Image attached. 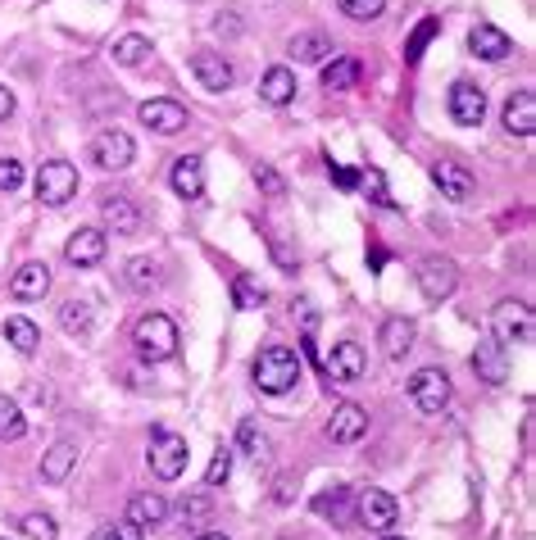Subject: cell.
<instances>
[{"mask_svg":"<svg viewBox=\"0 0 536 540\" xmlns=\"http://www.w3.org/2000/svg\"><path fill=\"white\" fill-rule=\"evenodd\" d=\"M505 132L518 141H527L536 132V96L532 91H514L505 105Z\"/></svg>","mask_w":536,"mask_h":540,"instance_id":"cell-20","label":"cell"},{"mask_svg":"<svg viewBox=\"0 0 536 540\" xmlns=\"http://www.w3.org/2000/svg\"><path fill=\"white\" fill-rule=\"evenodd\" d=\"M187 459H191V450L182 436L164 432V427L150 436V472H155L159 482H178L182 472H187Z\"/></svg>","mask_w":536,"mask_h":540,"instance_id":"cell-4","label":"cell"},{"mask_svg":"<svg viewBox=\"0 0 536 540\" xmlns=\"http://www.w3.org/2000/svg\"><path fill=\"white\" fill-rule=\"evenodd\" d=\"M255 182H259V191H264V196H273V200L287 196V182H282V173L273 164H255Z\"/></svg>","mask_w":536,"mask_h":540,"instance_id":"cell-41","label":"cell"},{"mask_svg":"<svg viewBox=\"0 0 536 540\" xmlns=\"http://www.w3.org/2000/svg\"><path fill=\"white\" fill-rule=\"evenodd\" d=\"M250 377L264 395H287L300 382V354L287 350V345H264L250 364Z\"/></svg>","mask_w":536,"mask_h":540,"instance_id":"cell-1","label":"cell"},{"mask_svg":"<svg viewBox=\"0 0 536 540\" xmlns=\"http://www.w3.org/2000/svg\"><path fill=\"white\" fill-rule=\"evenodd\" d=\"M355 82H359V59H350V55L332 59L328 69H323V91H350Z\"/></svg>","mask_w":536,"mask_h":540,"instance_id":"cell-29","label":"cell"},{"mask_svg":"<svg viewBox=\"0 0 536 540\" xmlns=\"http://www.w3.org/2000/svg\"><path fill=\"white\" fill-rule=\"evenodd\" d=\"M450 118H455L459 128H482V118H487V91L473 87V82H455L450 87Z\"/></svg>","mask_w":536,"mask_h":540,"instance_id":"cell-9","label":"cell"},{"mask_svg":"<svg viewBox=\"0 0 536 540\" xmlns=\"http://www.w3.org/2000/svg\"><path fill=\"white\" fill-rule=\"evenodd\" d=\"M409 400L423 413H441L450 404V377L441 373V368H418V373L409 377Z\"/></svg>","mask_w":536,"mask_h":540,"instance_id":"cell-8","label":"cell"},{"mask_svg":"<svg viewBox=\"0 0 536 540\" xmlns=\"http://www.w3.org/2000/svg\"><path fill=\"white\" fill-rule=\"evenodd\" d=\"M128 286L132 291H155L159 286V268H155V259H146V255H137V259H128Z\"/></svg>","mask_w":536,"mask_h":540,"instance_id":"cell-33","label":"cell"},{"mask_svg":"<svg viewBox=\"0 0 536 540\" xmlns=\"http://www.w3.org/2000/svg\"><path fill=\"white\" fill-rule=\"evenodd\" d=\"M359 182H364V191L373 196V205H382V209L396 205V200H391V191H387V177H382L378 168H364V173H359Z\"/></svg>","mask_w":536,"mask_h":540,"instance_id":"cell-39","label":"cell"},{"mask_svg":"<svg viewBox=\"0 0 536 540\" xmlns=\"http://www.w3.org/2000/svg\"><path fill=\"white\" fill-rule=\"evenodd\" d=\"M323 373H328L332 382H359V377H364V350H359L355 341L332 345V354L323 359Z\"/></svg>","mask_w":536,"mask_h":540,"instance_id":"cell-15","label":"cell"},{"mask_svg":"<svg viewBox=\"0 0 536 540\" xmlns=\"http://www.w3.org/2000/svg\"><path fill=\"white\" fill-rule=\"evenodd\" d=\"M364 432H368V413L359 409V404H337V413H332V423H328L332 441H337V445H355Z\"/></svg>","mask_w":536,"mask_h":540,"instance_id":"cell-22","label":"cell"},{"mask_svg":"<svg viewBox=\"0 0 536 540\" xmlns=\"http://www.w3.org/2000/svg\"><path fill=\"white\" fill-rule=\"evenodd\" d=\"M23 536L28 540H60V527H55L50 513H28V518H23Z\"/></svg>","mask_w":536,"mask_h":540,"instance_id":"cell-36","label":"cell"},{"mask_svg":"<svg viewBox=\"0 0 536 540\" xmlns=\"http://www.w3.org/2000/svg\"><path fill=\"white\" fill-rule=\"evenodd\" d=\"M259 96H264V105H287L291 96H296V73L291 69H268L264 82H259Z\"/></svg>","mask_w":536,"mask_h":540,"instance_id":"cell-26","label":"cell"},{"mask_svg":"<svg viewBox=\"0 0 536 540\" xmlns=\"http://www.w3.org/2000/svg\"><path fill=\"white\" fill-rule=\"evenodd\" d=\"M491 341L496 345H527L532 341V309L523 300H500L491 309Z\"/></svg>","mask_w":536,"mask_h":540,"instance_id":"cell-3","label":"cell"},{"mask_svg":"<svg viewBox=\"0 0 536 540\" xmlns=\"http://www.w3.org/2000/svg\"><path fill=\"white\" fill-rule=\"evenodd\" d=\"M10 291L14 300H41L50 291V268L46 264H23L19 273L10 277Z\"/></svg>","mask_w":536,"mask_h":540,"instance_id":"cell-25","label":"cell"},{"mask_svg":"<svg viewBox=\"0 0 536 540\" xmlns=\"http://www.w3.org/2000/svg\"><path fill=\"white\" fill-rule=\"evenodd\" d=\"M105 246H110V236L100 232V227H78V232L64 241V259L73 268H96L105 259Z\"/></svg>","mask_w":536,"mask_h":540,"instance_id":"cell-10","label":"cell"},{"mask_svg":"<svg viewBox=\"0 0 536 540\" xmlns=\"http://www.w3.org/2000/svg\"><path fill=\"white\" fill-rule=\"evenodd\" d=\"M432 182H437V187H441V196H446V200H455V205H464V200H473V191H477L473 173H468L464 164H455V159H437V164H432Z\"/></svg>","mask_w":536,"mask_h":540,"instance_id":"cell-12","label":"cell"},{"mask_svg":"<svg viewBox=\"0 0 536 540\" xmlns=\"http://www.w3.org/2000/svg\"><path fill=\"white\" fill-rule=\"evenodd\" d=\"M232 295H237V309H259L264 305V291H259L250 277H237V282H232Z\"/></svg>","mask_w":536,"mask_h":540,"instance_id":"cell-43","label":"cell"},{"mask_svg":"<svg viewBox=\"0 0 536 540\" xmlns=\"http://www.w3.org/2000/svg\"><path fill=\"white\" fill-rule=\"evenodd\" d=\"M459 286V268L455 259H441V255H427L423 264H418V291H423V300H432V305H441V300H450Z\"/></svg>","mask_w":536,"mask_h":540,"instance_id":"cell-6","label":"cell"},{"mask_svg":"<svg viewBox=\"0 0 536 540\" xmlns=\"http://www.w3.org/2000/svg\"><path fill=\"white\" fill-rule=\"evenodd\" d=\"M437 32H441V19H423V23H418V28H414V37H409V46H405V59H409V64H418V55H423V46H427V41H432V37H437Z\"/></svg>","mask_w":536,"mask_h":540,"instance_id":"cell-38","label":"cell"},{"mask_svg":"<svg viewBox=\"0 0 536 540\" xmlns=\"http://www.w3.org/2000/svg\"><path fill=\"white\" fill-rule=\"evenodd\" d=\"M132 159H137V146H132L128 132H119V128L96 132V141H91V164L96 168H105V173H123Z\"/></svg>","mask_w":536,"mask_h":540,"instance_id":"cell-7","label":"cell"},{"mask_svg":"<svg viewBox=\"0 0 536 540\" xmlns=\"http://www.w3.org/2000/svg\"><path fill=\"white\" fill-rule=\"evenodd\" d=\"M196 540H228V536H223V531H200Z\"/></svg>","mask_w":536,"mask_h":540,"instance_id":"cell-47","label":"cell"},{"mask_svg":"<svg viewBox=\"0 0 536 540\" xmlns=\"http://www.w3.org/2000/svg\"><path fill=\"white\" fill-rule=\"evenodd\" d=\"M228 477H232V450L219 445V454H214V463H209V472H205V486L219 491V486H228Z\"/></svg>","mask_w":536,"mask_h":540,"instance_id":"cell-37","label":"cell"},{"mask_svg":"<svg viewBox=\"0 0 536 540\" xmlns=\"http://www.w3.org/2000/svg\"><path fill=\"white\" fill-rule=\"evenodd\" d=\"M291 55H296V64H323L332 55V41L323 32H296L291 37Z\"/></svg>","mask_w":536,"mask_h":540,"instance_id":"cell-27","label":"cell"},{"mask_svg":"<svg viewBox=\"0 0 536 540\" xmlns=\"http://www.w3.org/2000/svg\"><path fill=\"white\" fill-rule=\"evenodd\" d=\"M473 373H477V382L505 386V382H509V354H505V345H496V341H482V345H477Z\"/></svg>","mask_w":536,"mask_h":540,"instance_id":"cell-16","label":"cell"},{"mask_svg":"<svg viewBox=\"0 0 536 540\" xmlns=\"http://www.w3.org/2000/svg\"><path fill=\"white\" fill-rule=\"evenodd\" d=\"M328 173H332V182H337L341 191H355V187H359V173H355V168H341V164H332Z\"/></svg>","mask_w":536,"mask_h":540,"instance_id":"cell-45","label":"cell"},{"mask_svg":"<svg viewBox=\"0 0 536 540\" xmlns=\"http://www.w3.org/2000/svg\"><path fill=\"white\" fill-rule=\"evenodd\" d=\"M337 5H341V14L355 19V23H373V19H382V10H387V0H337Z\"/></svg>","mask_w":536,"mask_h":540,"instance_id":"cell-35","label":"cell"},{"mask_svg":"<svg viewBox=\"0 0 536 540\" xmlns=\"http://www.w3.org/2000/svg\"><path fill=\"white\" fill-rule=\"evenodd\" d=\"M314 513L332 518L337 527H350V518H355V513H350V491H346V486H337L332 495H318V500H314Z\"/></svg>","mask_w":536,"mask_h":540,"instance_id":"cell-30","label":"cell"},{"mask_svg":"<svg viewBox=\"0 0 536 540\" xmlns=\"http://www.w3.org/2000/svg\"><path fill=\"white\" fill-rule=\"evenodd\" d=\"M468 50H473L477 59H491V64H496V59L514 55V41H509L496 23H473V32H468Z\"/></svg>","mask_w":536,"mask_h":540,"instance_id":"cell-17","label":"cell"},{"mask_svg":"<svg viewBox=\"0 0 536 540\" xmlns=\"http://www.w3.org/2000/svg\"><path fill=\"white\" fill-rule=\"evenodd\" d=\"M91 323H96V318H91V305L87 300H64V309H60V327L69 336H91Z\"/></svg>","mask_w":536,"mask_h":540,"instance_id":"cell-31","label":"cell"},{"mask_svg":"<svg viewBox=\"0 0 536 540\" xmlns=\"http://www.w3.org/2000/svg\"><path fill=\"white\" fill-rule=\"evenodd\" d=\"M73 463H78V441H55L46 454H41V482H64L73 472Z\"/></svg>","mask_w":536,"mask_h":540,"instance_id":"cell-24","label":"cell"},{"mask_svg":"<svg viewBox=\"0 0 536 540\" xmlns=\"http://www.w3.org/2000/svg\"><path fill=\"white\" fill-rule=\"evenodd\" d=\"M209 513H214V495H187V500L178 504V518L187 522H200V518H209Z\"/></svg>","mask_w":536,"mask_h":540,"instance_id":"cell-40","label":"cell"},{"mask_svg":"<svg viewBox=\"0 0 536 540\" xmlns=\"http://www.w3.org/2000/svg\"><path fill=\"white\" fill-rule=\"evenodd\" d=\"M78 196V168L64 164V159H50V164H41L37 173V200L50 209L69 205V200Z\"/></svg>","mask_w":536,"mask_h":540,"instance_id":"cell-5","label":"cell"},{"mask_svg":"<svg viewBox=\"0 0 536 540\" xmlns=\"http://www.w3.org/2000/svg\"><path fill=\"white\" fill-rule=\"evenodd\" d=\"M19 182H23L19 159H0V191H19Z\"/></svg>","mask_w":536,"mask_h":540,"instance_id":"cell-44","label":"cell"},{"mask_svg":"<svg viewBox=\"0 0 536 540\" xmlns=\"http://www.w3.org/2000/svg\"><path fill=\"white\" fill-rule=\"evenodd\" d=\"M164 518H169V500L164 495H155V491H141V495H132L128 500V522L132 527H164Z\"/></svg>","mask_w":536,"mask_h":540,"instance_id":"cell-23","label":"cell"},{"mask_svg":"<svg viewBox=\"0 0 536 540\" xmlns=\"http://www.w3.org/2000/svg\"><path fill=\"white\" fill-rule=\"evenodd\" d=\"M414 336H418V327H414V318H405V314H396V318H387L382 323V354H387L391 364H400L409 350H414Z\"/></svg>","mask_w":536,"mask_h":540,"instance_id":"cell-19","label":"cell"},{"mask_svg":"<svg viewBox=\"0 0 536 540\" xmlns=\"http://www.w3.org/2000/svg\"><path fill=\"white\" fill-rule=\"evenodd\" d=\"M146 55H150V41L137 37V32H132V37H119V41H114V64H123V69H137Z\"/></svg>","mask_w":536,"mask_h":540,"instance_id":"cell-34","label":"cell"},{"mask_svg":"<svg viewBox=\"0 0 536 540\" xmlns=\"http://www.w3.org/2000/svg\"><path fill=\"white\" fill-rule=\"evenodd\" d=\"M132 345H137V354L146 359V364H169L173 354H178V345H182L178 323H173L169 314H146L137 323V332H132Z\"/></svg>","mask_w":536,"mask_h":540,"instance_id":"cell-2","label":"cell"},{"mask_svg":"<svg viewBox=\"0 0 536 540\" xmlns=\"http://www.w3.org/2000/svg\"><path fill=\"white\" fill-rule=\"evenodd\" d=\"M14 114V91L10 87H0V123Z\"/></svg>","mask_w":536,"mask_h":540,"instance_id":"cell-46","label":"cell"},{"mask_svg":"<svg viewBox=\"0 0 536 540\" xmlns=\"http://www.w3.org/2000/svg\"><path fill=\"white\" fill-rule=\"evenodd\" d=\"M5 341H10L19 354H37L41 332H37V323H28L23 314H14V318H5Z\"/></svg>","mask_w":536,"mask_h":540,"instance_id":"cell-28","label":"cell"},{"mask_svg":"<svg viewBox=\"0 0 536 540\" xmlns=\"http://www.w3.org/2000/svg\"><path fill=\"white\" fill-rule=\"evenodd\" d=\"M237 441H241V450L250 454V459H264L268 454V436L259 432L255 423H241V432H237Z\"/></svg>","mask_w":536,"mask_h":540,"instance_id":"cell-42","label":"cell"},{"mask_svg":"<svg viewBox=\"0 0 536 540\" xmlns=\"http://www.w3.org/2000/svg\"><path fill=\"white\" fill-rule=\"evenodd\" d=\"M28 432V418H23L19 400L14 395H0V441H19Z\"/></svg>","mask_w":536,"mask_h":540,"instance_id":"cell-32","label":"cell"},{"mask_svg":"<svg viewBox=\"0 0 536 540\" xmlns=\"http://www.w3.org/2000/svg\"><path fill=\"white\" fill-rule=\"evenodd\" d=\"M355 518L364 522V527H373V531H382V527H396V518H400V504L391 500L387 491H378V486H368V491H359Z\"/></svg>","mask_w":536,"mask_h":540,"instance_id":"cell-11","label":"cell"},{"mask_svg":"<svg viewBox=\"0 0 536 540\" xmlns=\"http://www.w3.org/2000/svg\"><path fill=\"white\" fill-rule=\"evenodd\" d=\"M137 114L150 132H159V137H173V132L187 128V109H182L178 100H146Z\"/></svg>","mask_w":536,"mask_h":540,"instance_id":"cell-13","label":"cell"},{"mask_svg":"<svg viewBox=\"0 0 536 540\" xmlns=\"http://www.w3.org/2000/svg\"><path fill=\"white\" fill-rule=\"evenodd\" d=\"M169 182H173V191H178L182 200H200V196H205V164H200V155L173 159Z\"/></svg>","mask_w":536,"mask_h":540,"instance_id":"cell-21","label":"cell"},{"mask_svg":"<svg viewBox=\"0 0 536 540\" xmlns=\"http://www.w3.org/2000/svg\"><path fill=\"white\" fill-rule=\"evenodd\" d=\"M191 73H196V82L205 91H228L232 82H237V73H232L228 59L209 55V50H196V55H191Z\"/></svg>","mask_w":536,"mask_h":540,"instance_id":"cell-14","label":"cell"},{"mask_svg":"<svg viewBox=\"0 0 536 540\" xmlns=\"http://www.w3.org/2000/svg\"><path fill=\"white\" fill-rule=\"evenodd\" d=\"M382 540H400V536H382Z\"/></svg>","mask_w":536,"mask_h":540,"instance_id":"cell-48","label":"cell"},{"mask_svg":"<svg viewBox=\"0 0 536 540\" xmlns=\"http://www.w3.org/2000/svg\"><path fill=\"white\" fill-rule=\"evenodd\" d=\"M100 218L114 236H137L141 232V209L128 196H105L100 200Z\"/></svg>","mask_w":536,"mask_h":540,"instance_id":"cell-18","label":"cell"}]
</instances>
